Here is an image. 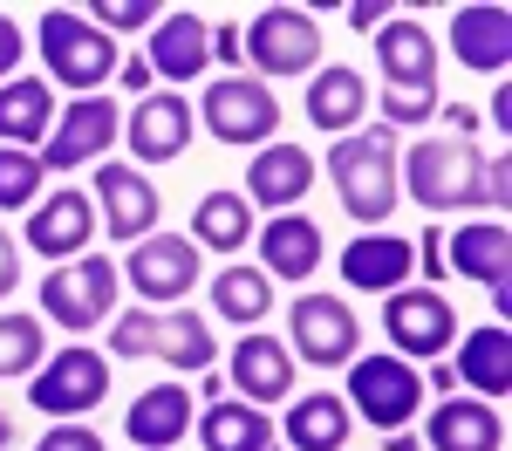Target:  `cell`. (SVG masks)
Segmentation results:
<instances>
[{
    "mask_svg": "<svg viewBox=\"0 0 512 451\" xmlns=\"http://www.w3.org/2000/svg\"><path fill=\"white\" fill-rule=\"evenodd\" d=\"M485 158L492 151L478 137H417V151L396 164V192H410L424 212H492Z\"/></svg>",
    "mask_w": 512,
    "mask_h": 451,
    "instance_id": "cell-1",
    "label": "cell"
},
{
    "mask_svg": "<svg viewBox=\"0 0 512 451\" xmlns=\"http://www.w3.org/2000/svg\"><path fill=\"white\" fill-rule=\"evenodd\" d=\"M396 164H403V151H396V130H383V123H362L349 137H335V151H328V185L362 233H383V219L403 199Z\"/></svg>",
    "mask_w": 512,
    "mask_h": 451,
    "instance_id": "cell-2",
    "label": "cell"
},
{
    "mask_svg": "<svg viewBox=\"0 0 512 451\" xmlns=\"http://www.w3.org/2000/svg\"><path fill=\"white\" fill-rule=\"evenodd\" d=\"M110 363H164L178 376H205L219 363V342H212V322L192 315V308H123L110 322Z\"/></svg>",
    "mask_w": 512,
    "mask_h": 451,
    "instance_id": "cell-3",
    "label": "cell"
},
{
    "mask_svg": "<svg viewBox=\"0 0 512 451\" xmlns=\"http://www.w3.org/2000/svg\"><path fill=\"white\" fill-rule=\"evenodd\" d=\"M35 48H41V62H48V89L62 82V89H76V96H103V82L123 69L117 35H103L76 7H41Z\"/></svg>",
    "mask_w": 512,
    "mask_h": 451,
    "instance_id": "cell-4",
    "label": "cell"
},
{
    "mask_svg": "<svg viewBox=\"0 0 512 451\" xmlns=\"http://www.w3.org/2000/svg\"><path fill=\"white\" fill-rule=\"evenodd\" d=\"M117 294H123V274H117L110 253L62 260V267H48V281H41V322L69 328V335H89V328L117 322Z\"/></svg>",
    "mask_w": 512,
    "mask_h": 451,
    "instance_id": "cell-5",
    "label": "cell"
},
{
    "mask_svg": "<svg viewBox=\"0 0 512 451\" xmlns=\"http://www.w3.org/2000/svg\"><path fill=\"white\" fill-rule=\"evenodd\" d=\"M239 55L253 62L246 76L287 82V76H315L321 69V21L308 7H260L239 28Z\"/></svg>",
    "mask_w": 512,
    "mask_h": 451,
    "instance_id": "cell-6",
    "label": "cell"
},
{
    "mask_svg": "<svg viewBox=\"0 0 512 451\" xmlns=\"http://www.w3.org/2000/svg\"><path fill=\"white\" fill-rule=\"evenodd\" d=\"M342 404H349V417L376 424L383 438L390 431H410L417 410H424V369L403 363V356H355Z\"/></svg>",
    "mask_w": 512,
    "mask_h": 451,
    "instance_id": "cell-7",
    "label": "cell"
},
{
    "mask_svg": "<svg viewBox=\"0 0 512 451\" xmlns=\"http://www.w3.org/2000/svg\"><path fill=\"white\" fill-rule=\"evenodd\" d=\"M110 376H117V363H110L103 349L69 342V349H55V356L28 376V404H35L41 417H55V424H82V410H96L110 397Z\"/></svg>",
    "mask_w": 512,
    "mask_h": 451,
    "instance_id": "cell-8",
    "label": "cell"
},
{
    "mask_svg": "<svg viewBox=\"0 0 512 451\" xmlns=\"http://www.w3.org/2000/svg\"><path fill=\"white\" fill-rule=\"evenodd\" d=\"M123 144V103L103 89V96H76L69 110H55V130L41 137V178L48 171H82V164H103V151Z\"/></svg>",
    "mask_w": 512,
    "mask_h": 451,
    "instance_id": "cell-9",
    "label": "cell"
},
{
    "mask_svg": "<svg viewBox=\"0 0 512 451\" xmlns=\"http://www.w3.org/2000/svg\"><path fill=\"white\" fill-rule=\"evenodd\" d=\"M198 117L219 144H239V151H260L274 144L280 130V96L260 76H219L198 89Z\"/></svg>",
    "mask_w": 512,
    "mask_h": 451,
    "instance_id": "cell-10",
    "label": "cell"
},
{
    "mask_svg": "<svg viewBox=\"0 0 512 451\" xmlns=\"http://www.w3.org/2000/svg\"><path fill=\"white\" fill-rule=\"evenodd\" d=\"M89 205H96V226H103L117 246L151 240L158 219H164V199H158V185H151V171H137V164H110V158L89 171Z\"/></svg>",
    "mask_w": 512,
    "mask_h": 451,
    "instance_id": "cell-11",
    "label": "cell"
},
{
    "mask_svg": "<svg viewBox=\"0 0 512 451\" xmlns=\"http://www.w3.org/2000/svg\"><path fill=\"white\" fill-rule=\"evenodd\" d=\"M287 349H294V363L308 356L315 369H342L362 356V322H355V308L342 294H301V301H287Z\"/></svg>",
    "mask_w": 512,
    "mask_h": 451,
    "instance_id": "cell-12",
    "label": "cell"
},
{
    "mask_svg": "<svg viewBox=\"0 0 512 451\" xmlns=\"http://www.w3.org/2000/svg\"><path fill=\"white\" fill-rule=\"evenodd\" d=\"M198 267H205V253L185 233H151V240H137L123 253L117 274L137 287V308H178L198 287Z\"/></svg>",
    "mask_w": 512,
    "mask_h": 451,
    "instance_id": "cell-13",
    "label": "cell"
},
{
    "mask_svg": "<svg viewBox=\"0 0 512 451\" xmlns=\"http://www.w3.org/2000/svg\"><path fill=\"white\" fill-rule=\"evenodd\" d=\"M444 274L472 281L492 294V308H512V233L506 219H465L458 233H444Z\"/></svg>",
    "mask_w": 512,
    "mask_h": 451,
    "instance_id": "cell-14",
    "label": "cell"
},
{
    "mask_svg": "<svg viewBox=\"0 0 512 451\" xmlns=\"http://www.w3.org/2000/svg\"><path fill=\"white\" fill-rule=\"evenodd\" d=\"M383 335H390V349L403 363L410 356H444L458 342V308L437 287H396L383 301Z\"/></svg>",
    "mask_w": 512,
    "mask_h": 451,
    "instance_id": "cell-15",
    "label": "cell"
},
{
    "mask_svg": "<svg viewBox=\"0 0 512 451\" xmlns=\"http://www.w3.org/2000/svg\"><path fill=\"white\" fill-rule=\"evenodd\" d=\"M437 62H444V48L417 14H390L376 28V69L390 96H437Z\"/></svg>",
    "mask_w": 512,
    "mask_h": 451,
    "instance_id": "cell-16",
    "label": "cell"
},
{
    "mask_svg": "<svg viewBox=\"0 0 512 451\" xmlns=\"http://www.w3.org/2000/svg\"><path fill=\"white\" fill-rule=\"evenodd\" d=\"M192 103L178 96V89H151V96H137V110H123V144H130V164L137 171H151V164H171L185 158V144H192Z\"/></svg>",
    "mask_w": 512,
    "mask_h": 451,
    "instance_id": "cell-17",
    "label": "cell"
},
{
    "mask_svg": "<svg viewBox=\"0 0 512 451\" xmlns=\"http://www.w3.org/2000/svg\"><path fill=\"white\" fill-rule=\"evenodd\" d=\"M226 390H239V404L253 410H274L294 397V349L267 335V328H246L226 356Z\"/></svg>",
    "mask_w": 512,
    "mask_h": 451,
    "instance_id": "cell-18",
    "label": "cell"
},
{
    "mask_svg": "<svg viewBox=\"0 0 512 451\" xmlns=\"http://www.w3.org/2000/svg\"><path fill=\"white\" fill-rule=\"evenodd\" d=\"M144 62L158 82H198L212 69V21L198 7H171L158 14V28L144 35Z\"/></svg>",
    "mask_w": 512,
    "mask_h": 451,
    "instance_id": "cell-19",
    "label": "cell"
},
{
    "mask_svg": "<svg viewBox=\"0 0 512 451\" xmlns=\"http://www.w3.org/2000/svg\"><path fill=\"white\" fill-rule=\"evenodd\" d=\"M308 185H315V158H308V144H260L253 164H246V185H239V199L246 205H267V212H294V205L308 199Z\"/></svg>",
    "mask_w": 512,
    "mask_h": 451,
    "instance_id": "cell-20",
    "label": "cell"
},
{
    "mask_svg": "<svg viewBox=\"0 0 512 451\" xmlns=\"http://www.w3.org/2000/svg\"><path fill=\"white\" fill-rule=\"evenodd\" d=\"M89 240H96V205H89V192H48V199H35V212H28V246H35L41 260H82L89 253Z\"/></svg>",
    "mask_w": 512,
    "mask_h": 451,
    "instance_id": "cell-21",
    "label": "cell"
},
{
    "mask_svg": "<svg viewBox=\"0 0 512 451\" xmlns=\"http://www.w3.org/2000/svg\"><path fill=\"white\" fill-rule=\"evenodd\" d=\"M451 349H458V356H451L458 390H472L478 404H506V390H512V328L485 322V328H472V335H458Z\"/></svg>",
    "mask_w": 512,
    "mask_h": 451,
    "instance_id": "cell-22",
    "label": "cell"
},
{
    "mask_svg": "<svg viewBox=\"0 0 512 451\" xmlns=\"http://www.w3.org/2000/svg\"><path fill=\"white\" fill-rule=\"evenodd\" d=\"M192 410H198V397L185 383H151V390H137L130 410H123V438L137 451H171V445H185Z\"/></svg>",
    "mask_w": 512,
    "mask_h": 451,
    "instance_id": "cell-23",
    "label": "cell"
},
{
    "mask_svg": "<svg viewBox=\"0 0 512 451\" xmlns=\"http://www.w3.org/2000/svg\"><path fill=\"white\" fill-rule=\"evenodd\" d=\"M424 451H506V410L458 390L424 417Z\"/></svg>",
    "mask_w": 512,
    "mask_h": 451,
    "instance_id": "cell-24",
    "label": "cell"
},
{
    "mask_svg": "<svg viewBox=\"0 0 512 451\" xmlns=\"http://www.w3.org/2000/svg\"><path fill=\"white\" fill-rule=\"evenodd\" d=\"M321 253H328V240H321V226L308 212H274V219L260 226V274H267V281L308 287V274L321 267Z\"/></svg>",
    "mask_w": 512,
    "mask_h": 451,
    "instance_id": "cell-25",
    "label": "cell"
},
{
    "mask_svg": "<svg viewBox=\"0 0 512 451\" xmlns=\"http://www.w3.org/2000/svg\"><path fill=\"white\" fill-rule=\"evenodd\" d=\"M410 274H417V246L403 233H355L342 246V281L362 294H396V287H410Z\"/></svg>",
    "mask_w": 512,
    "mask_h": 451,
    "instance_id": "cell-26",
    "label": "cell"
},
{
    "mask_svg": "<svg viewBox=\"0 0 512 451\" xmlns=\"http://www.w3.org/2000/svg\"><path fill=\"white\" fill-rule=\"evenodd\" d=\"M451 55L478 69V76H506L512 62V7L485 0V7H458L451 14Z\"/></svg>",
    "mask_w": 512,
    "mask_h": 451,
    "instance_id": "cell-27",
    "label": "cell"
},
{
    "mask_svg": "<svg viewBox=\"0 0 512 451\" xmlns=\"http://www.w3.org/2000/svg\"><path fill=\"white\" fill-rule=\"evenodd\" d=\"M349 431H355V417L335 390H308V397H294L287 417H280V445L287 451H342Z\"/></svg>",
    "mask_w": 512,
    "mask_h": 451,
    "instance_id": "cell-28",
    "label": "cell"
},
{
    "mask_svg": "<svg viewBox=\"0 0 512 451\" xmlns=\"http://www.w3.org/2000/svg\"><path fill=\"white\" fill-rule=\"evenodd\" d=\"M362 110H369V82L355 76V69H342V62L315 69V82H308V123H315L321 137L362 130Z\"/></svg>",
    "mask_w": 512,
    "mask_h": 451,
    "instance_id": "cell-29",
    "label": "cell"
},
{
    "mask_svg": "<svg viewBox=\"0 0 512 451\" xmlns=\"http://www.w3.org/2000/svg\"><path fill=\"white\" fill-rule=\"evenodd\" d=\"M48 130H55V89L35 76L0 82V144L7 151H41Z\"/></svg>",
    "mask_w": 512,
    "mask_h": 451,
    "instance_id": "cell-30",
    "label": "cell"
},
{
    "mask_svg": "<svg viewBox=\"0 0 512 451\" xmlns=\"http://www.w3.org/2000/svg\"><path fill=\"white\" fill-rule=\"evenodd\" d=\"M198 445L205 451H267L274 445V410H253L239 397H219V404L198 410Z\"/></svg>",
    "mask_w": 512,
    "mask_h": 451,
    "instance_id": "cell-31",
    "label": "cell"
},
{
    "mask_svg": "<svg viewBox=\"0 0 512 451\" xmlns=\"http://www.w3.org/2000/svg\"><path fill=\"white\" fill-rule=\"evenodd\" d=\"M185 240L198 253H239V246H253V205L239 199V192H198Z\"/></svg>",
    "mask_w": 512,
    "mask_h": 451,
    "instance_id": "cell-32",
    "label": "cell"
},
{
    "mask_svg": "<svg viewBox=\"0 0 512 451\" xmlns=\"http://www.w3.org/2000/svg\"><path fill=\"white\" fill-rule=\"evenodd\" d=\"M212 308H219V322H233L239 335H246V328L267 322L274 281H267L260 267H219V274H212Z\"/></svg>",
    "mask_w": 512,
    "mask_h": 451,
    "instance_id": "cell-33",
    "label": "cell"
},
{
    "mask_svg": "<svg viewBox=\"0 0 512 451\" xmlns=\"http://www.w3.org/2000/svg\"><path fill=\"white\" fill-rule=\"evenodd\" d=\"M35 363H48V335H41V315L0 308V383H14V376H35Z\"/></svg>",
    "mask_w": 512,
    "mask_h": 451,
    "instance_id": "cell-34",
    "label": "cell"
},
{
    "mask_svg": "<svg viewBox=\"0 0 512 451\" xmlns=\"http://www.w3.org/2000/svg\"><path fill=\"white\" fill-rule=\"evenodd\" d=\"M35 192H41L35 151H7L0 144V212H35Z\"/></svg>",
    "mask_w": 512,
    "mask_h": 451,
    "instance_id": "cell-35",
    "label": "cell"
},
{
    "mask_svg": "<svg viewBox=\"0 0 512 451\" xmlns=\"http://www.w3.org/2000/svg\"><path fill=\"white\" fill-rule=\"evenodd\" d=\"M89 21H96L103 35H123V28H158V7H151V0H96V7H89Z\"/></svg>",
    "mask_w": 512,
    "mask_h": 451,
    "instance_id": "cell-36",
    "label": "cell"
},
{
    "mask_svg": "<svg viewBox=\"0 0 512 451\" xmlns=\"http://www.w3.org/2000/svg\"><path fill=\"white\" fill-rule=\"evenodd\" d=\"M437 110H444V96H390V89H383V130H396V137H403L410 123H431Z\"/></svg>",
    "mask_w": 512,
    "mask_h": 451,
    "instance_id": "cell-37",
    "label": "cell"
},
{
    "mask_svg": "<svg viewBox=\"0 0 512 451\" xmlns=\"http://www.w3.org/2000/svg\"><path fill=\"white\" fill-rule=\"evenodd\" d=\"M35 451H110V445H103L96 424H55V431H41Z\"/></svg>",
    "mask_w": 512,
    "mask_h": 451,
    "instance_id": "cell-38",
    "label": "cell"
},
{
    "mask_svg": "<svg viewBox=\"0 0 512 451\" xmlns=\"http://www.w3.org/2000/svg\"><path fill=\"white\" fill-rule=\"evenodd\" d=\"M212 62L226 76H246V55H239V21H212Z\"/></svg>",
    "mask_w": 512,
    "mask_h": 451,
    "instance_id": "cell-39",
    "label": "cell"
},
{
    "mask_svg": "<svg viewBox=\"0 0 512 451\" xmlns=\"http://www.w3.org/2000/svg\"><path fill=\"white\" fill-rule=\"evenodd\" d=\"M21 55H28V35H21V21H14V14H0V82H14Z\"/></svg>",
    "mask_w": 512,
    "mask_h": 451,
    "instance_id": "cell-40",
    "label": "cell"
},
{
    "mask_svg": "<svg viewBox=\"0 0 512 451\" xmlns=\"http://www.w3.org/2000/svg\"><path fill=\"white\" fill-rule=\"evenodd\" d=\"M485 192H492V219L506 212V199H512V164H506V151H492L485 158Z\"/></svg>",
    "mask_w": 512,
    "mask_h": 451,
    "instance_id": "cell-41",
    "label": "cell"
},
{
    "mask_svg": "<svg viewBox=\"0 0 512 451\" xmlns=\"http://www.w3.org/2000/svg\"><path fill=\"white\" fill-rule=\"evenodd\" d=\"M410 246H417V267L431 281H444V226H424V240H410Z\"/></svg>",
    "mask_w": 512,
    "mask_h": 451,
    "instance_id": "cell-42",
    "label": "cell"
},
{
    "mask_svg": "<svg viewBox=\"0 0 512 451\" xmlns=\"http://www.w3.org/2000/svg\"><path fill=\"white\" fill-rule=\"evenodd\" d=\"M14 287H21V246H14L7 226H0V301H7Z\"/></svg>",
    "mask_w": 512,
    "mask_h": 451,
    "instance_id": "cell-43",
    "label": "cell"
},
{
    "mask_svg": "<svg viewBox=\"0 0 512 451\" xmlns=\"http://www.w3.org/2000/svg\"><path fill=\"white\" fill-rule=\"evenodd\" d=\"M383 21H390V7H383V0H355V7H349V28H355V35H362V28L376 35Z\"/></svg>",
    "mask_w": 512,
    "mask_h": 451,
    "instance_id": "cell-44",
    "label": "cell"
},
{
    "mask_svg": "<svg viewBox=\"0 0 512 451\" xmlns=\"http://www.w3.org/2000/svg\"><path fill=\"white\" fill-rule=\"evenodd\" d=\"M117 76H123V89H137V96H151V82H158L144 55H123V69H117Z\"/></svg>",
    "mask_w": 512,
    "mask_h": 451,
    "instance_id": "cell-45",
    "label": "cell"
},
{
    "mask_svg": "<svg viewBox=\"0 0 512 451\" xmlns=\"http://www.w3.org/2000/svg\"><path fill=\"white\" fill-rule=\"evenodd\" d=\"M437 117L451 123V137H478V110H472V103H444Z\"/></svg>",
    "mask_w": 512,
    "mask_h": 451,
    "instance_id": "cell-46",
    "label": "cell"
},
{
    "mask_svg": "<svg viewBox=\"0 0 512 451\" xmlns=\"http://www.w3.org/2000/svg\"><path fill=\"white\" fill-rule=\"evenodd\" d=\"M492 130H499V137H512V89H506V82L492 89Z\"/></svg>",
    "mask_w": 512,
    "mask_h": 451,
    "instance_id": "cell-47",
    "label": "cell"
},
{
    "mask_svg": "<svg viewBox=\"0 0 512 451\" xmlns=\"http://www.w3.org/2000/svg\"><path fill=\"white\" fill-rule=\"evenodd\" d=\"M424 390H437V397H458V376H451V363H431Z\"/></svg>",
    "mask_w": 512,
    "mask_h": 451,
    "instance_id": "cell-48",
    "label": "cell"
},
{
    "mask_svg": "<svg viewBox=\"0 0 512 451\" xmlns=\"http://www.w3.org/2000/svg\"><path fill=\"white\" fill-rule=\"evenodd\" d=\"M198 390H205V404H219V397H226V369H205Z\"/></svg>",
    "mask_w": 512,
    "mask_h": 451,
    "instance_id": "cell-49",
    "label": "cell"
},
{
    "mask_svg": "<svg viewBox=\"0 0 512 451\" xmlns=\"http://www.w3.org/2000/svg\"><path fill=\"white\" fill-rule=\"evenodd\" d=\"M383 451H424V438H417V424H410V431H390V445Z\"/></svg>",
    "mask_w": 512,
    "mask_h": 451,
    "instance_id": "cell-50",
    "label": "cell"
},
{
    "mask_svg": "<svg viewBox=\"0 0 512 451\" xmlns=\"http://www.w3.org/2000/svg\"><path fill=\"white\" fill-rule=\"evenodd\" d=\"M0 451H14V410L0 404Z\"/></svg>",
    "mask_w": 512,
    "mask_h": 451,
    "instance_id": "cell-51",
    "label": "cell"
},
{
    "mask_svg": "<svg viewBox=\"0 0 512 451\" xmlns=\"http://www.w3.org/2000/svg\"><path fill=\"white\" fill-rule=\"evenodd\" d=\"M267 451H287V445H267Z\"/></svg>",
    "mask_w": 512,
    "mask_h": 451,
    "instance_id": "cell-52",
    "label": "cell"
}]
</instances>
